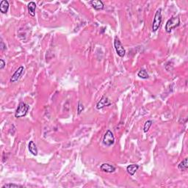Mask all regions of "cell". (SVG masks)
Segmentation results:
<instances>
[{
	"mask_svg": "<svg viewBox=\"0 0 188 188\" xmlns=\"http://www.w3.org/2000/svg\"><path fill=\"white\" fill-rule=\"evenodd\" d=\"M152 124H153V121H152V120H147V121L145 123L144 126H143V132L146 133L149 130L150 127L152 126Z\"/></svg>",
	"mask_w": 188,
	"mask_h": 188,
	"instance_id": "obj_16",
	"label": "cell"
},
{
	"mask_svg": "<svg viewBox=\"0 0 188 188\" xmlns=\"http://www.w3.org/2000/svg\"><path fill=\"white\" fill-rule=\"evenodd\" d=\"M188 167V164H187V158H185L184 160L181 161L179 165H178V168L181 170V171H187Z\"/></svg>",
	"mask_w": 188,
	"mask_h": 188,
	"instance_id": "obj_14",
	"label": "cell"
},
{
	"mask_svg": "<svg viewBox=\"0 0 188 188\" xmlns=\"http://www.w3.org/2000/svg\"><path fill=\"white\" fill-rule=\"evenodd\" d=\"M115 143V138L110 130H107L103 137V143L107 146H110Z\"/></svg>",
	"mask_w": 188,
	"mask_h": 188,
	"instance_id": "obj_5",
	"label": "cell"
},
{
	"mask_svg": "<svg viewBox=\"0 0 188 188\" xmlns=\"http://www.w3.org/2000/svg\"><path fill=\"white\" fill-rule=\"evenodd\" d=\"M138 76L139 77H140L141 79H148L149 77L148 76V73H147V71L145 69H141L139 72L138 73Z\"/></svg>",
	"mask_w": 188,
	"mask_h": 188,
	"instance_id": "obj_15",
	"label": "cell"
},
{
	"mask_svg": "<svg viewBox=\"0 0 188 188\" xmlns=\"http://www.w3.org/2000/svg\"><path fill=\"white\" fill-rule=\"evenodd\" d=\"M0 69L2 70L4 68H5V62L4 61V60L1 59L0 60Z\"/></svg>",
	"mask_w": 188,
	"mask_h": 188,
	"instance_id": "obj_19",
	"label": "cell"
},
{
	"mask_svg": "<svg viewBox=\"0 0 188 188\" xmlns=\"http://www.w3.org/2000/svg\"><path fill=\"white\" fill-rule=\"evenodd\" d=\"M162 23V9H158L154 15L152 24V32L157 31Z\"/></svg>",
	"mask_w": 188,
	"mask_h": 188,
	"instance_id": "obj_3",
	"label": "cell"
},
{
	"mask_svg": "<svg viewBox=\"0 0 188 188\" xmlns=\"http://www.w3.org/2000/svg\"><path fill=\"white\" fill-rule=\"evenodd\" d=\"M27 9L28 12L30 13L31 16H35V9H36V4L34 2H30L28 3L27 5Z\"/></svg>",
	"mask_w": 188,
	"mask_h": 188,
	"instance_id": "obj_10",
	"label": "cell"
},
{
	"mask_svg": "<svg viewBox=\"0 0 188 188\" xmlns=\"http://www.w3.org/2000/svg\"><path fill=\"white\" fill-rule=\"evenodd\" d=\"M110 105H111V101L109 100V99L107 96H104L101 98V100L97 103L96 108H97L98 110H100V109H102V108L105 107L110 106Z\"/></svg>",
	"mask_w": 188,
	"mask_h": 188,
	"instance_id": "obj_6",
	"label": "cell"
},
{
	"mask_svg": "<svg viewBox=\"0 0 188 188\" xmlns=\"http://www.w3.org/2000/svg\"><path fill=\"white\" fill-rule=\"evenodd\" d=\"M83 110H84L83 105H82V104L80 102V101H79V103H78V107H77V112H78V115L81 114V113H82V112L83 111Z\"/></svg>",
	"mask_w": 188,
	"mask_h": 188,
	"instance_id": "obj_18",
	"label": "cell"
},
{
	"mask_svg": "<svg viewBox=\"0 0 188 188\" xmlns=\"http://www.w3.org/2000/svg\"><path fill=\"white\" fill-rule=\"evenodd\" d=\"M1 49H2V50H5V49H6V45L5 44H4V42L2 41H1Z\"/></svg>",
	"mask_w": 188,
	"mask_h": 188,
	"instance_id": "obj_20",
	"label": "cell"
},
{
	"mask_svg": "<svg viewBox=\"0 0 188 188\" xmlns=\"http://www.w3.org/2000/svg\"><path fill=\"white\" fill-rule=\"evenodd\" d=\"M24 68L23 66H20L19 68L16 70L15 73L13 74V76L11 78V82H17L19 79H20V77H21L22 73H24Z\"/></svg>",
	"mask_w": 188,
	"mask_h": 188,
	"instance_id": "obj_7",
	"label": "cell"
},
{
	"mask_svg": "<svg viewBox=\"0 0 188 188\" xmlns=\"http://www.w3.org/2000/svg\"><path fill=\"white\" fill-rule=\"evenodd\" d=\"M138 168H139V166L138 165H134V164H133V165H129V166H127V167H126V171H127V172L129 173V175H131V176H134V174L135 173V172L138 170Z\"/></svg>",
	"mask_w": 188,
	"mask_h": 188,
	"instance_id": "obj_12",
	"label": "cell"
},
{
	"mask_svg": "<svg viewBox=\"0 0 188 188\" xmlns=\"http://www.w3.org/2000/svg\"><path fill=\"white\" fill-rule=\"evenodd\" d=\"M114 46H115V51H116L117 54L119 57L120 58H124L126 54V51L125 49L124 48L122 44L120 43V40L118 37H115V40H114Z\"/></svg>",
	"mask_w": 188,
	"mask_h": 188,
	"instance_id": "obj_4",
	"label": "cell"
},
{
	"mask_svg": "<svg viewBox=\"0 0 188 188\" xmlns=\"http://www.w3.org/2000/svg\"><path fill=\"white\" fill-rule=\"evenodd\" d=\"M180 24V19L178 16H174V17L171 18L168 21H167L165 24V31L167 33H170L173 29L176 28L179 26Z\"/></svg>",
	"mask_w": 188,
	"mask_h": 188,
	"instance_id": "obj_1",
	"label": "cell"
},
{
	"mask_svg": "<svg viewBox=\"0 0 188 188\" xmlns=\"http://www.w3.org/2000/svg\"><path fill=\"white\" fill-rule=\"evenodd\" d=\"M6 187L7 188H11V187L16 188V187H23L21 186V185H15V184H6V185H3L2 188H6Z\"/></svg>",
	"mask_w": 188,
	"mask_h": 188,
	"instance_id": "obj_17",
	"label": "cell"
},
{
	"mask_svg": "<svg viewBox=\"0 0 188 188\" xmlns=\"http://www.w3.org/2000/svg\"><path fill=\"white\" fill-rule=\"evenodd\" d=\"M29 109H30L29 105H26V103L24 102H21L18 106L17 109H16V111L15 113V117L17 118L24 117L27 114Z\"/></svg>",
	"mask_w": 188,
	"mask_h": 188,
	"instance_id": "obj_2",
	"label": "cell"
},
{
	"mask_svg": "<svg viewBox=\"0 0 188 188\" xmlns=\"http://www.w3.org/2000/svg\"><path fill=\"white\" fill-rule=\"evenodd\" d=\"M100 169H101V171L106 173H113L115 171V167L113 165L108 163L102 164L101 167H100Z\"/></svg>",
	"mask_w": 188,
	"mask_h": 188,
	"instance_id": "obj_9",
	"label": "cell"
},
{
	"mask_svg": "<svg viewBox=\"0 0 188 188\" xmlns=\"http://www.w3.org/2000/svg\"><path fill=\"white\" fill-rule=\"evenodd\" d=\"M9 8V2L7 0H2V2H0V11L2 13H7V11Z\"/></svg>",
	"mask_w": 188,
	"mask_h": 188,
	"instance_id": "obj_11",
	"label": "cell"
},
{
	"mask_svg": "<svg viewBox=\"0 0 188 188\" xmlns=\"http://www.w3.org/2000/svg\"><path fill=\"white\" fill-rule=\"evenodd\" d=\"M89 3L91 4V6L96 11L102 10V9H104V7H105L104 3L101 0H92Z\"/></svg>",
	"mask_w": 188,
	"mask_h": 188,
	"instance_id": "obj_8",
	"label": "cell"
},
{
	"mask_svg": "<svg viewBox=\"0 0 188 188\" xmlns=\"http://www.w3.org/2000/svg\"><path fill=\"white\" fill-rule=\"evenodd\" d=\"M28 148H29V151H30V152L32 154L35 155V156H37V155H38V149H37V146L33 141H30V143H29V146H28Z\"/></svg>",
	"mask_w": 188,
	"mask_h": 188,
	"instance_id": "obj_13",
	"label": "cell"
}]
</instances>
